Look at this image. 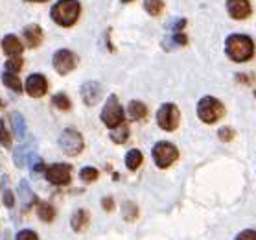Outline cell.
<instances>
[{
  "label": "cell",
  "mask_w": 256,
  "mask_h": 240,
  "mask_svg": "<svg viewBox=\"0 0 256 240\" xmlns=\"http://www.w3.org/2000/svg\"><path fill=\"white\" fill-rule=\"evenodd\" d=\"M37 214H39V218H41L42 222H52L54 218H56V209H54L52 203L41 201V203L37 205Z\"/></svg>",
  "instance_id": "obj_19"
},
{
  "label": "cell",
  "mask_w": 256,
  "mask_h": 240,
  "mask_svg": "<svg viewBox=\"0 0 256 240\" xmlns=\"http://www.w3.org/2000/svg\"><path fill=\"white\" fill-rule=\"evenodd\" d=\"M179 118H180V113L177 109V106H174V104H164V106L158 107L157 124L158 128L164 129V131H174V129H177Z\"/></svg>",
  "instance_id": "obj_7"
},
{
  "label": "cell",
  "mask_w": 256,
  "mask_h": 240,
  "mask_svg": "<svg viewBox=\"0 0 256 240\" xmlns=\"http://www.w3.org/2000/svg\"><path fill=\"white\" fill-rule=\"evenodd\" d=\"M144 8L152 17H157V15H160V12H162L164 4H162V0H144Z\"/></svg>",
  "instance_id": "obj_24"
},
{
  "label": "cell",
  "mask_w": 256,
  "mask_h": 240,
  "mask_svg": "<svg viewBox=\"0 0 256 240\" xmlns=\"http://www.w3.org/2000/svg\"><path fill=\"white\" fill-rule=\"evenodd\" d=\"M12 141H13V137H12V133H10V129H8V126H6V120H4V118H0V144L10 148L12 146Z\"/></svg>",
  "instance_id": "obj_26"
},
{
  "label": "cell",
  "mask_w": 256,
  "mask_h": 240,
  "mask_svg": "<svg viewBox=\"0 0 256 240\" xmlns=\"http://www.w3.org/2000/svg\"><path fill=\"white\" fill-rule=\"evenodd\" d=\"M102 120L109 129H114L124 124V109L114 94H111L102 109Z\"/></svg>",
  "instance_id": "obj_4"
},
{
  "label": "cell",
  "mask_w": 256,
  "mask_h": 240,
  "mask_svg": "<svg viewBox=\"0 0 256 240\" xmlns=\"http://www.w3.org/2000/svg\"><path fill=\"white\" fill-rule=\"evenodd\" d=\"M4 205H6V207H10V209L15 205V199H13L12 190H4Z\"/></svg>",
  "instance_id": "obj_33"
},
{
  "label": "cell",
  "mask_w": 256,
  "mask_h": 240,
  "mask_svg": "<svg viewBox=\"0 0 256 240\" xmlns=\"http://www.w3.org/2000/svg\"><path fill=\"white\" fill-rule=\"evenodd\" d=\"M44 176L52 185L63 187V185H68L70 179H72V166L64 163H56L44 170Z\"/></svg>",
  "instance_id": "obj_8"
},
{
  "label": "cell",
  "mask_w": 256,
  "mask_h": 240,
  "mask_svg": "<svg viewBox=\"0 0 256 240\" xmlns=\"http://www.w3.org/2000/svg\"><path fill=\"white\" fill-rule=\"evenodd\" d=\"M12 124H13V131L18 139H24L26 137V122H24V117L20 113H13L12 115Z\"/></svg>",
  "instance_id": "obj_20"
},
{
  "label": "cell",
  "mask_w": 256,
  "mask_h": 240,
  "mask_svg": "<svg viewBox=\"0 0 256 240\" xmlns=\"http://www.w3.org/2000/svg\"><path fill=\"white\" fill-rule=\"evenodd\" d=\"M0 78H2V74H0Z\"/></svg>",
  "instance_id": "obj_39"
},
{
  "label": "cell",
  "mask_w": 256,
  "mask_h": 240,
  "mask_svg": "<svg viewBox=\"0 0 256 240\" xmlns=\"http://www.w3.org/2000/svg\"><path fill=\"white\" fill-rule=\"evenodd\" d=\"M18 194H20V198H22V203L28 207L30 203H34L35 201V194L32 192V188L28 187V183L22 181L20 183V187H18Z\"/></svg>",
  "instance_id": "obj_25"
},
{
  "label": "cell",
  "mask_w": 256,
  "mask_h": 240,
  "mask_svg": "<svg viewBox=\"0 0 256 240\" xmlns=\"http://www.w3.org/2000/svg\"><path fill=\"white\" fill-rule=\"evenodd\" d=\"M59 148L63 150V153L74 157L78 153H82L83 150V137L76 129H64L63 133L59 135Z\"/></svg>",
  "instance_id": "obj_6"
},
{
  "label": "cell",
  "mask_w": 256,
  "mask_h": 240,
  "mask_svg": "<svg viewBox=\"0 0 256 240\" xmlns=\"http://www.w3.org/2000/svg\"><path fill=\"white\" fill-rule=\"evenodd\" d=\"M142 161H144V155H142V152L140 150H129L128 153H126V166H128V170H136L142 164Z\"/></svg>",
  "instance_id": "obj_18"
},
{
  "label": "cell",
  "mask_w": 256,
  "mask_h": 240,
  "mask_svg": "<svg viewBox=\"0 0 256 240\" xmlns=\"http://www.w3.org/2000/svg\"><path fill=\"white\" fill-rule=\"evenodd\" d=\"M234 240H256V229H244L242 233L236 234Z\"/></svg>",
  "instance_id": "obj_31"
},
{
  "label": "cell",
  "mask_w": 256,
  "mask_h": 240,
  "mask_svg": "<svg viewBox=\"0 0 256 240\" xmlns=\"http://www.w3.org/2000/svg\"><path fill=\"white\" fill-rule=\"evenodd\" d=\"M80 12H82V4L78 0H59L50 10V17L59 26L70 28V26L76 24Z\"/></svg>",
  "instance_id": "obj_2"
},
{
  "label": "cell",
  "mask_w": 256,
  "mask_h": 240,
  "mask_svg": "<svg viewBox=\"0 0 256 240\" xmlns=\"http://www.w3.org/2000/svg\"><path fill=\"white\" fill-rule=\"evenodd\" d=\"M223 113H225V107H223L222 102L218 98H214V96H203V98L199 100L198 117L201 122H204V124L218 122V120L223 117Z\"/></svg>",
  "instance_id": "obj_3"
},
{
  "label": "cell",
  "mask_w": 256,
  "mask_h": 240,
  "mask_svg": "<svg viewBox=\"0 0 256 240\" xmlns=\"http://www.w3.org/2000/svg\"><path fill=\"white\" fill-rule=\"evenodd\" d=\"M254 96H256V91H254Z\"/></svg>",
  "instance_id": "obj_38"
},
{
  "label": "cell",
  "mask_w": 256,
  "mask_h": 240,
  "mask_svg": "<svg viewBox=\"0 0 256 240\" xmlns=\"http://www.w3.org/2000/svg\"><path fill=\"white\" fill-rule=\"evenodd\" d=\"M225 54L236 63H245L254 56V41L245 34H232L225 39Z\"/></svg>",
  "instance_id": "obj_1"
},
{
  "label": "cell",
  "mask_w": 256,
  "mask_h": 240,
  "mask_svg": "<svg viewBox=\"0 0 256 240\" xmlns=\"http://www.w3.org/2000/svg\"><path fill=\"white\" fill-rule=\"evenodd\" d=\"M37 157H39V155L35 153V150L32 146H18L17 150H15V155H13L15 164H17L18 168H30V170H32V166H34Z\"/></svg>",
  "instance_id": "obj_12"
},
{
  "label": "cell",
  "mask_w": 256,
  "mask_h": 240,
  "mask_svg": "<svg viewBox=\"0 0 256 240\" xmlns=\"http://www.w3.org/2000/svg\"><path fill=\"white\" fill-rule=\"evenodd\" d=\"M2 82L10 91H15V93H20L22 91V85H20V80L17 78V74H12V72H4L2 74Z\"/></svg>",
  "instance_id": "obj_21"
},
{
  "label": "cell",
  "mask_w": 256,
  "mask_h": 240,
  "mask_svg": "<svg viewBox=\"0 0 256 240\" xmlns=\"http://www.w3.org/2000/svg\"><path fill=\"white\" fill-rule=\"evenodd\" d=\"M122 209H124V218H126L128 222H131V220H134V218H136V207H134L131 201H126Z\"/></svg>",
  "instance_id": "obj_29"
},
{
  "label": "cell",
  "mask_w": 256,
  "mask_h": 240,
  "mask_svg": "<svg viewBox=\"0 0 256 240\" xmlns=\"http://www.w3.org/2000/svg\"><path fill=\"white\" fill-rule=\"evenodd\" d=\"M227 12L230 19L244 21L250 15V2L249 0H227Z\"/></svg>",
  "instance_id": "obj_13"
},
{
  "label": "cell",
  "mask_w": 256,
  "mask_h": 240,
  "mask_svg": "<svg viewBox=\"0 0 256 240\" xmlns=\"http://www.w3.org/2000/svg\"><path fill=\"white\" fill-rule=\"evenodd\" d=\"M152 155H153V161H155V164H157L158 168H168V166H172V164L177 161L179 152H177V148H175L172 142L160 141L153 146Z\"/></svg>",
  "instance_id": "obj_5"
},
{
  "label": "cell",
  "mask_w": 256,
  "mask_h": 240,
  "mask_svg": "<svg viewBox=\"0 0 256 240\" xmlns=\"http://www.w3.org/2000/svg\"><path fill=\"white\" fill-rule=\"evenodd\" d=\"M22 69V58L20 56H15V58H10L6 61V72H12V74H17L18 71Z\"/></svg>",
  "instance_id": "obj_28"
},
{
  "label": "cell",
  "mask_w": 256,
  "mask_h": 240,
  "mask_svg": "<svg viewBox=\"0 0 256 240\" xmlns=\"http://www.w3.org/2000/svg\"><path fill=\"white\" fill-rule=\"evenodd\" d=\"M148 115V107H146L144 102H140V100H133V102H129L128 106V117L131 120H142V118Z\"/></svg>",
  "instance_id": "obj_16"
},
{
  "label": "cell",
  "mask_w": 256,
  "mask_h": 240,
  "mask_svg": "<svg viewBox=\"0 0 256 240\" xmlns=\"http://www.w3.org/2000/svg\"><path fill=\"white\" fill-rule=\"evenodd\" d=\"M100 176V172L96 168H92V166H85V168H82V172H80V177H82L83 183H92L96 181Z\"/></svg>",
  "instance_id": "obj_27"
},
{
  "label": "cell",
  "mask_w": 256,
  "mask_h": 240,
  "mask_svg": "<svg viewBox=\"0 0 256 240\" xmlns=\"http://www.w3.org/2000/svg\"><path fill=\"white\" fill-rule=\"evenodd\" d=\"M218 137H220V141L223 142H228L234 139V131L230 128H222L220 131H218Z\"/></svg>",
  "instance_id": "obj_32"
},
{
  "label": "cell",
  "mask_w": 256,
  "mask_h": 240,
  "mask_svg": "<svg viewBox=\"0 0 256 240\" xmlns=\"http://www.w3.org/2000/svg\"><path fill=\"white\" fill-rule=\"evenodd\" d=\"M52 102H54V106L58 107L59 111H70V107H72V104H70L68 96H66V94H63V93L54 94Z\"/></svg>",
  "instance_id": "obj_23"
},
{
  "label": "cell",
  "mask_w": 256,
  "mask_h": 240,
  "mask_svg": "<svg viewBox=\"0 0 256 240\" xmlns=\"http://www.w3.org/2000/svg\"><path fill=\"white\" fill-rule=\"evenodd\" d=\"M15 240H39V236H37V233L32 231V229H22V231L17 233V238Z\"/></svg>",
  "instance_id": "obj_30"
},
{
  "label": "cell",
  "mask_w": 256,
  "mask_h": 240,
  "mask_svg": "<svg viewBox=\"0 0 256 240\" xmlns=\"http://www.w3.org/2000/svg\"><path fill=\"white\" fill-rule=\"evenodd\" d=\"M0 107H4V102H2V98H0Z\"/></svg>",
  "instance_id": "obj_36"
},
{
  "label": "cell",
  "mask_w": 256,
  "mask_h": 240,
  "mask_svg": "<svg viewBox=\"0 0 256 240\" xmlns=\"http://www.w3.org/2000/svg\"><path fill=\"white\" fill-rule=\"evenodd\" d=\"M70 225H72L74 231L82 233L83 229L88 225V212L85 211V209H78V211L72 214V218H70Z\"/></svg>",
  "instance_id": "obj_17"
},
{
  "label": "cell",
  "mask_w": 256,
  "mask_h": 240,
  "mask_svg": "<svg viewBox=\"0 0 256 240\" xmlns=\"http://www.w3.org/2000/svg\"><path fill=\"white\" fill-rule=\"evenodd\" d=\"M102 207H104L105 211H112V209H114V201H112V198L102 199Z\"/></svg>",
  "instance_id": "obj_34"
},
{
  "label": "cell",
  "mask_w": 256,
  "mask_h": 240,
  "mask_svg": "<svg viewBox=\"0 0 256 240\" xmlns=\"http://www.w3.org/2000/svg\"><path fill=\"white\" fill-rule=\"evenodd\" d=\"M22 43L18 41L17 36H6L4 39H2V50H4V54H8L10 58H15V56H20L22 54Z\"/></svg>",
  "instance_id": "obj_15"
},
{
  "label": "cell",
  "mask_w": 256,
  "mask_h": 240,
  "mask_svg": "<svg viewBox=\"0 0 256 240\" xmlns=\"http://www.w3.org/2000/svg\"><path fill=\"white\" fill-rule=\"evenodd\" d=\"M102 94H104V87L98 82H85L82 85V98L87 106L98 104Z\"/></svg>",
  "instance_id": "obj_11"
},
{
  "label": "cell",
  "mask_w": 256,
  "mask_h": 240,
  "mask_svg": "<svg viewBox=\"0 0 256 240\" xmlns=\"http://www.w3.org/2000/svg\"><path fill=\"white\" fill-rule=\"evenodd\" d=\"M122 2H133V0H122Z\"/></svg>",
  "instance_id": "obj_37"
},
{
  "label": "cell",
  "mask_w": 256,
  "mask_h": 240,
  "mask_svg": "<svg viewBox=\"0 0 256 240\" xmlns=\"http://www.w3.org/2000/svg\"><path fill=\"white\" fill-rule=\"evenodd\" d=\"M48 91V80L42 74H32L26 80V93L32 98H41Z\"/></svg>",
  "instance_id": "obj_10"
},
{
  "label": "cell",
  "mask_w": 256,
  "mask_h": 240,
  "mask_svg": "<svg viewBox=\"0 0 256 240\" xmlns=\"http://www.w3.org/2000/svg\"><path fill=\"white\" fill-rule=\"evenodd\" d=\"M128 137H129L128 124H122V126H118V128H114L111 131V139L116 142V144H124V142L128 141Z\"/></svg>",
  "instance_id": "obj_22"
},
{
  "label": "cell",
  "mask_w": 256,
  "mask_h": 240,
  "mask_svg": "<svg viewBox=\"0 0 256 240\" xmlns=\"http://www.w3.org/2000/svg\"><path fill=\"white\" fill-rule=\"evenodd\" d=\"M28 2H46V0H28Z\"/></svg>",
  "instance_id": "obj_35"
},
{
  "label": "cell",
  "mask_w": 256,
  "mask_h": 240,
  "mask_svg": "<svg viewBox=\"0 0 256 240\" xmlns=\"http://www.w3.org/2000/svg\"><path fill=\"white\" fill-rule=\"evenodd\" d=\"M52 63H54V69H56L61 76H64V74H68V72L78 65V58L74 52L63 48V50H58V52L54 54Z\"/></svg>",
  "instance_id": "obj_9"
},
{
  "label": "cell",
  "mask_w": 256,
  "mask_h": 240,
  "mask_svg": "<svg viewBox=\"0 0 256 240\" xmlns=\"http://www.w3.org/2000/svg\"><path fill=\"white\" fill-rule=\"evenodd\" d=\"M22 36H24V41L28 43L30 48H37L42 43L44 34H42V28L39 24H28V26L22 30Z\"/></svg>",
  "instance_id": "obj_14"
}]
</instances>
